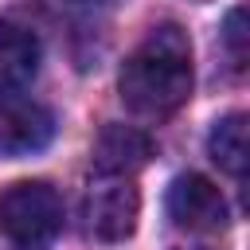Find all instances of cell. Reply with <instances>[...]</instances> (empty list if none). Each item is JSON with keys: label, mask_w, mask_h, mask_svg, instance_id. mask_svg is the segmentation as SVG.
Listing matches in <instances>:
<instances>
[{"label": "cell", "mask_w": 250, "mask_h": 250, "mask_svg": "<svg viewBox=\"0 0 250 250\" xmlns=\"http://www.w3.org/2000/svg\"><path fill=\"white\" fill-rule=\"evenodd\" d=\"M125 109L137 117H168L191 94V39L176 23L152 27L125 59L117 78Z\"/></svg>", "instance_id": "obj_1"}, {"label": "cell", "mask_w": 250, "mask_h": 250, "mask_svg": "<svg viewBox=\"0 0 250 250\" xmlns=\"http://www.w3.org/2000/svg\"><path fill=\"white\" fill-rule=\"evenodd\" d=\"M62 230V199L43 180H16L0 191V234L16 246H43Z\"/></svg>", "instance_id": "obj_2"}, {"label": "cell", "mask_w": 250, "mask_h": 250, "mask_svg": "<svg viewBox=\"0 0 250 250\" xmlns=\"http://www.w3.org/2000/svg\"><path fill=\"white\" fill-rule=\"evenodd\" d=\"M137 215H141V195L133 188V176L98 172V180L86 188V199H82L86 234L98 242H121L137 230Z\"/></svg>", "instance_id": "obj_3"}, {"label": "cell", "mask_w": 250, "mask_h": 250, "mask_svg": "<svg viewBox=\"0 0 250 250\" xmlns=\"http://www.w3.org/2000/svg\"><path fill=\"white\" fill-rule=\"evenodd\" d=\"M164 207H168V219L180 230L211 234V230H223L227 227V199H223V191L207 176H195V172L172 180Z\"/></svg>", "instance_id": "obj_4"}, {"label": "cell", "mask_w": 250, "mask_h": 250, "mask_svg": "<svg viewBox=\"0 0 250 250\" xmlns=\"http://www.w3.org/2000/svg\"><path fill=\"white\" fill-rule=\"evenodd\" d=\"M55 137V113L31 98L0 102V156H31Z\"/></svg>", "instance_id": "obj_5"}, {"label": "cell", "mask_w": 250, "mask_h": 250, "mask_svg": "<svg viewBox=\"0 0 250 250\" xmlns=\"http://www.w3.org/2000/svg\"><path fill=\"white\" fill-rule=\"evenodd\" d=\"M90 160L105 176H133L152 160V137L133 125H105L94 141Z\"/></svg>", "instance_id": "obj_6"}, {"label": "cell", "mask_w": 250, "mask_h": 250, "mask_svg": "<svg viewBox=\"0 0 250 250\" xmlns=\"http://www.w3.org/2000/svg\"><path fill=\"white\" fill-rule=\"evenodd\" d=\"M39 66V43L27 27L0 20V94L23 86Z\"/></svg>", "instance_id": "obj_7"}, {"label": "cell", "mask_w": 250, "mask_h": 250, "mask_svg": "<svg viewBox=\"0 0 250 250\" xmlns=\"http://www.w3.org/2000/svg\"><path fill=\"white\" fill-rule=\"evenodd\" d=\"M207 152L223 172L242 176L246 172V117L242 113H227L223 121H215V129L207 137Z\"/></svg>", "instance_id": "obj_8"}, {"label": "cell", "mask_w": 250, "mask_h": 250, "mask_svg": "<svg viewBox=\"0 0 250 250\" xmlns=\"http://www.w3.org/2000/svg\"><path fill=\"white\" fill-rule=\"evenodd\" d=\"M223 43L234 59V66H246V8H230L223 20Z\"/></svg>", "instance_id": "obj_9"}, {"label": "cell", "mask_w": 250, "mask_h": 250, "mask_svg": "<svg viewBox=\"0 0 250 250\" xmlns=\"http://www.w3.org/2000/svg\"><path fill=\"white\" fill-rule=\"evenodd\" d=\"M78 4H105V0H78Z\"/></svg>", "instance_id": "obj_10"}]
</instances>
